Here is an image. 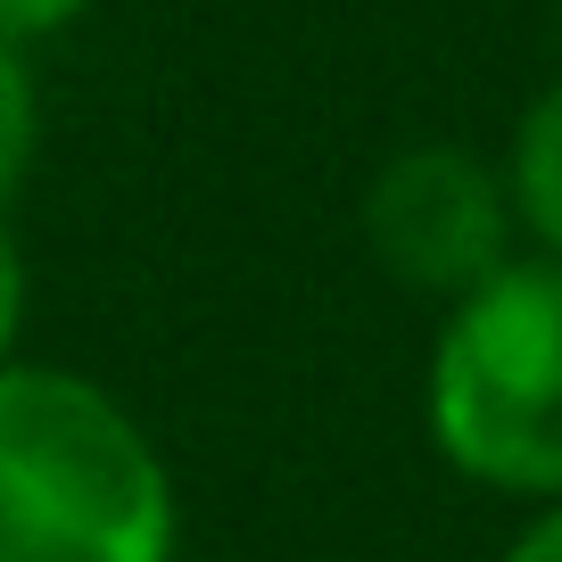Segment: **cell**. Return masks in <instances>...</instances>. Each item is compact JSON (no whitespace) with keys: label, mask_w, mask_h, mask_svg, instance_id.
<instances>
[{"label":"cell","mask_w":562,"mask_h":562,"mask_svg":"<svg viewBox=\"0 0 562 562\" xmlns=\"http://www.w3.org/2000/svg\"><path fill=\"white\" fill-rule=\"evenodd\" d=\"M182 488L158 439L67 364H0V562H175Z\"/></svg>","instance_id":"1"},{"label":"cell","mask_w":562,"mask_h":562,"mask_svg":"<svg viewBox=\"0 0 562 562\" xmlns=\"http://www.w3.org/2000/svg\"><path fill=\"white\" fill-rule=\"evenodd\" d=\"M422 430L456 480L513 505H562V257H521L439 315Z\"/></svg>","instance_id":"2"},{"label":"cell","mask_w":562,"mask_h":562,"mask_svg":"<svg viewBox=\"0 0 562 562\" xmlns=\"http://www.w3.org/2000/svg\"><path fill=\"white\" fill-rule=\"evenodd\" d=\"M356 224H364V257L397 290L439 299V306L472 299L488 273H505L521 257L505 166L463 149V140H414V149L381 158Z\"/></svg>","instance_id":"3"},{"label":"cell","mask_w":562,"mask_h":562,"mask_svg":"<svg viewBox=\"0 0 562 562\" xmlns=\"http://www.w3.org/2000/svg\"><path fill=\"white\" fill-rule=\"evenodd\" d=\"M496 166H505L521 248L562 257V75L529 91V108L513 116V140H505V158H496Z\"/></svg>","instance_id":"4"},{"label":"cell","mask_w":562,"mask_h":562,"mask_svg":"<svg viewBox=\"0 0 562 562\" xmlns=\"http://www.w3.org/2000/svg\"><path fill=\"white\" fill-rule=\"evenodd\" d=\"M34 149H42V83H34L18 42H0V207H9V191L25 182Z\"/></svg>","instance_id":"5"},{"label":"cell","mask_w":562,"mask_h":562,"mask_svg":"<svg viewBox=\"0 0 562 562\" xmlns=\"http://www.w3.org/2000/svg\"><path fill=\"white\" fill-rule=\"evenodd\" d=\"M91 0H0V42H18V50H34V42L67 34L75 18H83Z\"/></svg>","instance_id":"6"},{"label":"cell","mask_w":562,"mask_h":562,"mask_svg":"<svg viewBox=\"0 0 562 562\" xmlns=\"http://www.w3.org/2000/svg\"><path fill=\"white\" fill-rule=\"evenodd\" d=\"M18 331H25V248L0 215V364L18 356Z\"/></svg>","instance_id":"7"},{"label":"cell","mask_w":562,"mask_h":562,"mask_svg":"<svg viewBox=\"0 0 562 562\" xmlns=\"http://www.w3.org/2000/svg\"><path fill=\"white\" fill-rule=\"evenodd\" d=\"M496 562H562V505H529Z\"/></svg>","instance_id":"8"}]
</instances>
